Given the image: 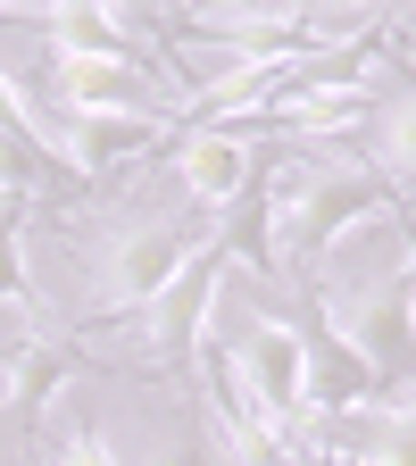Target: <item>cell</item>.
Returning <instances> with one entry per match:
<instances>
[{
    "instance_id": "obj_1",
    "label": "cell",
    "mask_w": 416,
    "mask_h": 466,
    "mask_svg": "<svg viewBox=\"0 0 416 466\" xmlns=\"http://www.w3.org/2000/svg\"><path fill=\"white\" fill-rule=\"evenodd\" d=\"M67 250L84 267V309H76V333H100V325H142L150 309H167L175 291L192 283V267L217 250V225L192 208V200H167V208H142V200H92L76 217H58Z\"/></svg>"
},
{
    "instance_id": "obj_2",
    "label": "cell",
    "mask_w": 416,
    "mask_h": 466,
    "mask_svg": "<svg viewBox=\"0 0 416 466\" xmlns=\"http://www.w3.org/2000/svg\"><path fill=\"white\" fill-rule=\"evenodd\" d=\"M167 167H175V184H184V200H192L208 225H225V217H242V200H250V184H259L267 150L242 142V134L192 126V134H175V142H167Z\"/></svg>"
}]
</instances>
